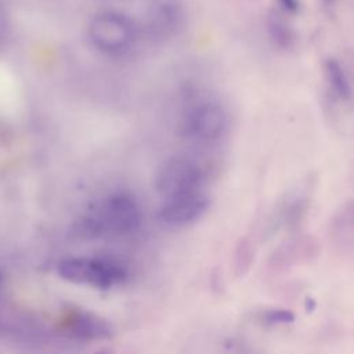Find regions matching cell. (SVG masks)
<instances>
[{"mask_svg": "<svg viewBox=\"0 0 354 354\" xmlns=\"http://www.w3.org/2000/svg\"><path fill=\"white\" fill-rule=\"evenodd\" d=\"M86 35L90 44L101 54L123 57L133 51L142 32L140 24L129 14L106 8L91 15Z\"/></svg>", "mask_w": 354, "mask_h": 354, "instance_id": "cell-1", "label": "cell"}, {"mask_svg": "<svg viewBox=\"0 0 354 354\" xmlns=\"http://www.w3.org/2000/svg\"><path fill=\"white\" fill-rule=\"evenodd\" d=\"M181 133L188 140L213 144L228 131V113L220 101L207 95L189 100L185 105L180 124Z\"/></svg>", "mask_w": 354, "mask_h": 354, "instance_id": "cell-2", "label": "cell"}, {"mask_svg": "<svg viewBox=\"0 0 354 354\" xmlns=\"http://www.w3.org/2000/svg\"><path fill=\"white\" fill-rule=\"evenodd\" d=\"M87 212L93 217L101 236L133 234L142 221L138 202L127 192L111 194L88 207Z\"/></svg>", "mask_w": 354, "mask_h": 354, "instance_id": "cell-3", "label": "cell"}, {"mask_svg": "<svg viewBox=\"0 0 354 354\" xmlns=\"http://www.w3.org/2000/svg\"><path fill=\"white\" fill-rule=\"evenodd\" d=\"M58 275L71 283L108 290L127 278L126 268L112 260L95 257H68L57 266Z\"/></svg>", "mask_w": 354, "mask_h": 354, "instance_id": "cell-4", "label": "cell"}, {"mask_svg": "<svg viewBox=\"0 0 354 354\" xmlns=\"http://www.w3.org/2000/svg\"><path fill=\"white\" fill-rule=\"evenodd\" d=\"M205 174L198 163L185 156H169L153 174V188L163 198L199 191Z\"/></svg>", "mask_w": 354, "mask_h": 354, "instance_id": "cell-5", "label": "cell"}, {"mask_svg": "<svg viewBox=\"0 0 354 354\" xmlns=\"http://www.w3.org/2000/svg\"><path fill=\"white\" fill-rule=\"evenodd\" d=\"M185 8L181 0H153L147 8L141 32L156 43L167 41L181 32Z\"/></svg>", "mask_w": 354, "mask_h": 354, "instance_id": "cell-6", "label": "cell"}, {"mask_svg": "<svg viewBox=\"0 0 354 354\" xmlns=\"http://www.w3.org/2000/svg\"><path fill=\"white\" fill-rule=\"evenodd\" d=\"M209 205L207 195L201 189L166 198L158 209L156 218L166 227H185L199 220L207 212Z\"/></svg>", "mask_w": 354, "mask_h": 354, "instance_id": "cell-7", "label": "cell"}, {"mask_svg": "<svg viewBox=\"0 0 354 354\" xmlns=\"http://www.w3.org/2000/svg\"><path fill=\"white\" fill-rule=\"evenodd\" d=\"M62 325L69 336L79 340H108L113 336V328L106 319L79 308L68 311Z\"/></svg>", "mask_w": 354, "mask_h": 354, "instance_id": "cell-8", "label": "cell"}, {"mask_svg": "<svg viewBox=\"0 0 354 354\" xmlns=\"http://www.w3.org/2000/svg\"><path fill=\"white\" fill-rule=\"evenodd\" d=\"M324 75L329 90L342 101L351 100V84L344 66L335 58H328L324 64Z\"/></svg>", "mask_w": 354, "mask_h": 354, "instance_id": "cell-9", "label": "cell"}, {"mask_svg": "<svg viewBox=\"0 0 354 354\" xmlns=\"http://www.w3.org/2000/svg\"><path fill=\"white\" fill-rule=\"evenodd\" d=\"M267 30L271 40L281 48H289L295 41L293 29L275 11H271L267 17Z\"/></svg>", "mask_w": 354, "mask_h": 354, "instance_id": "cell-10", "label": "cell"}, {"mask_svg": "<svg viewBox=\"0 0 354 354\" xmlns=\"http://www.w3.org/2000/svg\"><path fill=\"white\" fill-rule=\"evenodd\" d=\"M332 235L337 245L351 248L353 242V205L348 202L339 214H336L332 227Z\"/></svg>", "mask_w": 354, "mask_h": 354, "instance_id": "cell-11", "label": "cell"}, {"mask_svg": "<svg viewBox=\"0 0 354 354\" xmlns=\"http://www.w3.org/2000/svg\"><path fill=\"white\" fill-rule=\"evenodd\" d=\"M261 321L267 326H277V325H286L295 321V314L285 308H272L263 314Z\"/></svg>", "mask_w": 354, "mask_h": 354, "instance_id": "cell-12", "label": "cell"}, {"mask_svg": "<svg viewBox=\"0 0 354 354\" xmlns=\"http://www.w3.org/2000/svg\"><path fill=\"white\" fill-rule=\"evenodd\" d=\"M10 35V21L6 10L0 4V48L6 44Z\"/></svg>", "mask_w": 354, "mask_h": 354, "instance_id": "cell-13", "label": "cell"}, {"mask_svg": "<svg viewBox=\"0 0 354 354\" xmlns=\"http://www.w3.org/2000/svg\"><path fill=\"white\" fill-rule=\"evenodd\" d=\"M279 7L288 14H297L301 8L300 0H277Z\"/></svg>", "mask_w": 354, "mask_h": 354, "instance_id": "cell-14", "label": "cell"}, {"mask_svg": "<svg viewBox=\"0 0 354 354\" xmlns=\"http://www.w3.org/2000/svg\"><path fill=\"white\" fill-rule=\"evenodd\" d=\"M314 307H315V301H314V299L307 297V299H306V310H307V311H311Z\"/></svg>", "mask_w": 354, "mask_h": 354, "instance_id": "cell-15", "label": "cell"}, {"mask_svg": "<svg viewBox=\"0 0 354 354\" xmlns=\"http://www.w3.org/2000/svg\"><path fill=\"white\" fill-rule=\"evenodd\" d=\"M325 4H333L335 3V0H322Z\"/></svg>", "mask_w": 354, "mask_h": 354, "instance_id": "cell-16", "label": "cell"}, {"mask_svg": "<svg viewBox=\"0 0 354 354\" xmlns=\"http://www.w3.org/2000/svg\"><path fill=\"white\" fill-rule=\"evenodd\" d=\"M104 1H124V0H104Z\"/></svg>", "mask_w": 354, "mask_h": 354, "instance_id": "cell-17", "label": "cell"}]
</instances>
